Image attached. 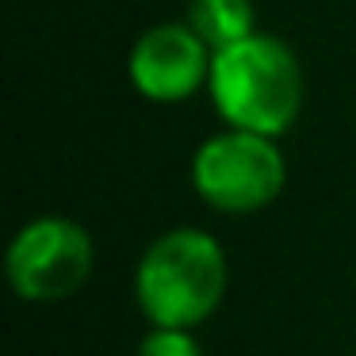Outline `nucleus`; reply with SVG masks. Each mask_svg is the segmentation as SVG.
I'll return each mask as SVG.
<instances>
[{
	"instance_id": "obj_1",
	"label": "nucleus",
	"mask_w": 356,
	"mask_h": 356,
	"mask_svg": "<svg viewBox=\"0 0 356 356\" xmlns=\"http://www.w3.org/2000/svg\"><path fill=\"white\" fill-rule=\"evenodd\" d=\"M207 92L226 127L280 138L295 127L307 100L302 62L276 35H245L211 58Z\"/></svg>"
},
{
	"instance_id": "obj_2",
	"label": "nucleus",
	"mask_w": 356,
	"mask_h": 356,
	"mask_svg": "<svg viewBox=\"0 0 356 356\" xmlns=\"http://www.w3.org/2000/svg\"><path fill=\"white\" fill-rule=\"evenodd\" d=\"M230 264L215 234L177 226L154 238L134 268V299L149 325L195 330L222 307Z\"/></svg>"
},
{
	"instance_id": "obj_3",
	"label": "nucleus",
	"mask_w": 356,
	"mask_h": 356,
	"mask_svg": "<svg viewBox=\"0 0 356 356\" xmlns=\"http://www.w3.org/2000/svg\"><path fill=\"white\" fill-rule=\"evenodd\" d=\"M287 161L276 138L226 127L192 157V188L222 215H257L284 195Z\"/></svg>"
},
{
	"instance_id": "obj_4",
	"label": "nucleus",
	"mask_w": 356,
	"mask_h": 356,
	"mask_svg": "<svg viewBox=\"0 0 356 356\" xmlns=\"http://www.w3.org/2000/svg\"><path fill=\"white\" fill-rule=\"evenodd\" d=\"M96 268L92 234L65 215H42L19 226L4 272L24 302H62L88 284Z\"/></svg>"
},
{
	"instance_id": "obj_5",
	"label": "nucleus",
	"mask_w": 356,
	"mask_h": 356,
	"mask_svg": "<svg viewBox=\"0 0 356 356\" xmlns=\"http://www.w3.org/2000/svg\"><path fill=\"white\" fill-rule=\"evenodd\" d=\"M215 50L188 24H157L138 35L127 58V73L138 96L154 104H180L207 88Z\"/></svg>"
},
{
	"instance_id": "obj_6",
	"label": "nucleus",
	"mask_w": 356,
	"mask_h": 356,
	"mask_svg": "<svg viewBox=\"0 0 356 356\" xmlns=\"http://www.w3.org/2000/svg\"><path fill=\"white\" fill-rule=\"evenodd\" d=\"M188 24L211 50H222L257 31L253 0H192Z\"/></svg>"
},
{
	"instance_id": "obj_7",
	"label": "nucleus",
	"mask_w": 356,
	"mask_h": 356,
	"mask_svg": "<svg viewBox=\"0 0 356 356\" xmlns=\"http://www.w3.org/2000/svg\"><path fill=\"white\" fill-rule=\"evenodd\" d=\"M134 356H203V345L192 330L180 325H149V333L138 341Z\"/></svg>"
}]
</instances>
